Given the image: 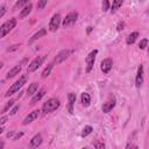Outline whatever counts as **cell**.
Listing matches in <instances>:
<instances>
[{
	"label": "cell",
	"instance_id": "6da1fadb",
	"mask_svg": "<svg viewBox=\"0 0 149 149\" xmlns=\"http://www.w3.org/2000/svg\"><path fill=\"white\" fill-rule=\"evenodd\" d=\"M27 80H28V74H22L20 78H19V80H16L8 90H7V92H6V97H9V95H12V94H14V93H16L26 83H27Z\"/></svg>",
	"mask_w": 149,
	"mask_h": 149
},
{
	"label": "cell",
	"instance_id": "7a4b0ae2",
	"mask_svg": "<svg viewBox=\"0 0 149 149\" xmlns=\"http://www.w3.org/2000/svg\"><path fill=\"white\" fill-rule=\"evenodd\" d=\"M59 105H61V102H59V100H58L57 98H50V99H48V100L43 104V106H42V112H43L44 114L51 113V112L56 111V109L59 107Z\"/></svg>",
	"mask_w": 149,
	"mask_h": 149
},
{
	"label": "cell",
	"instance_id": "3957f363",
	"mask_svg": "<svg viewBox=\"0 0 149 149\" xmlns=\"http://www.w3.org/2000/svg\"><path fill=\"white\" fill-rule=\"evenodd\" d=\"M15 26H16V19H14V17H12V19L7 20L6 22H3L0 26V38L5 37Z\"/></svg>",
	"mask_w": 149,
	"mask_h": 149
},
{
	"label": "cell",
	"instance_id": "277c9868",
	"mask_svg": "<svg viewBox=\"0 0 149 149\" xmlns=\"http://www.w3.org/2000/svg\"><path fill=\"white\" fill-rule=\"evenodd\" d=\"M45 58H47V56H44V55L37 56L36 58H34V59L29 63V65H28V68H27V72H34L35 70H37V69L43 64V62L45 61Z\"/></svg>",
	"mask_w": 149,
	"mask_h": 149
},
{
	"label": "cell",
	"instance_id": "5b68a950",
	"mask_svg": "<svg viewBox=\"0 0 149 149\" xmlns=\"http://www.w3.org/2000/svg\"><path fill=\"white\" fill-rule=\"evenodd\" d=\"M77 19H78V13L77 12H70L65 16V19H63L62 24H63L64 28H69V27H71V26H73L76 23Z\"/></svg>",
	"mask_w": 149,
	"mask_h": 149
},
{
	"label": "cell",
	"instance_id": "8992f818",
	"mask_svg": "<svg viewBox=\"0 0 149 149\" xmlns=\"http://www.w3.org/2000/svg\"><path fill=\"white\" fill-rule=\"evenodd\" d=\"M97 54H98V50L94 49L92 50L87 57H86V72H91L92 69H93V65H94V62H95V57H97Z\"/></svg>",
	"mask_w": 149,
	"mask_h": 149
},
{
	"label": "cell",
	"instance_id": "52a82bcc",
	"mask_svg": "<svg viewBox=\"0 0 149 149\" xmlns=\"http://www.w3.org/2000/svg\"><path fill=\"white\" fill-rule=\"evenodd\" d=\"M115 104H116V99H115V97H114V95H109L108 99L102 104V107H101L102 112H104V113H108V112H111V111L114 108Z\"/></svg>",
	"mask_w": 149,
	"mask_h": 149
},
{
	"label": "cell",
	"instance_id": "ba28073f",
	"mask_svg": "<svg viewBox=\"0 0 149 149\" xmlns=\"http://www.w3.org/2000/svg\"><path fill=\"white\" fill-rule=\"evenodd\" d=\"M61 21H62V16L59 14H54L52 17L50 19V22H49V29L50 31H56L61 24Z\"/></svg>",
	"mask_w": 149,
	"mask_h": 149
},
{
	"label": "cell",
	"instance_id": "9c48e42d",
	"mask_svg": "<svg viewBox=\"0 0 149 149\" xmlns=\"http://www.w3.org/2000/svg\"><path fill=\"white\" fill-rule=\"evenodd\" d=\"M70 50H68V49H63V50H61L57 55H56V57H55V59H54V64H59V63H62V62H64L69 56H70Z\"/></svg>",
	"mask_w": 149,
	"mask_h": 149
},
{
	"label": "cell",
	"instance_id": "30bf717a",
	"mask_svg": "<svg viewBox=\"0 0 149 149\" xmlns=\"http://www.w3.org/2000/svg\"><path fill=\"white\" fill-rule=\"evenodd\" d=\"M112 65H113L112 58H105L100 64V69H101V71L104 73H108L111 71V69H112Z\"/></svg>",
	"mask_w": 149,
	"mask_h": 149
},
{
	"label": "cell",
	"instance_id": "8fae6325",
	"mask_svg": "<svg viewBox=\"0 0 149 149\" xmlns=\"http://www.w3.org/2000/svg\"><path fill=\"white\" fill-rule=\"evenodd\" d=\"M38 115H40V111L38 109H34V111H31L24 119H23V125H28V123H30V122H33L34 120H36L37 118H38Z\"/></svg>",
	"mask_w": 149,
	"mask_h": 149
},
{
	"label": "cell",
	"instance_id": "7c38bea8",
	"mask_svg": "<svg viewBox=\"0 0 149 149\" xmlns=\"http://www.w3.org/2000/svg\"><path fill=\"white\" fill-rule=\"evenodd\" d=\"M143 83V65L140 64L137 68V72H136V77H135V85L136 87H140Z\"/></svg>",
	"mask_w": 149,
	"mask_h": 149
},
{
	"label": "cell",
	"instance_id": "4fadbf2b",
	"mask_svg": "<svg viewBox=\"0 0 149 149\" xmlns=\"http://www.w3.org/2000/svg\"><path fill=\"white\" fill-rule=\"evenodd\" d=\"M68 100H69V104H68V111L70 114L73 113V105H74V101H76V94L70 92L68 94Z\"/></svg>",
	"mask_w": 149,
	"mask_h": 149
},
{
	"label": "cell",
	"instance_id": "5bb4252c",
	"mask_svg": "<svg viewBox=\"0 0 149 149\" xmlns=\"http://www.w3.org/2000/svg\"><path fill=\"white\" fill-rule=\"evenodd\" d=\"M42 141H43V139H42L41 134H36V135H34V136L31 137V140H30V147H33V148H37V147L41 146Z\"/></svg>",
	"mask_w": 149,
	"mask_h": 149
},
{
	"label": "cell",
	"instance_id": "9a60e30c",
	"mask_svg": "<svg viewBox=\"0 0 149 149\" xmlns=\"http://www.w3.org/2000/svg\"><path fill=\"white\" fill-rule=\"evenodd\" d=\"M45 34H47V29H45V28H41V29H40V30H38L37 33H35V34H34V35H33V36L30 37V40L28 41V43H29V44H31V43H33L34 41H36V40H38L40 37H42V36H44Z\"/></svg>",
	"mask_w": 149,
	"mask_h": 149
},
{
	"label": "cell",
	"instance_id": "2e32d148",
	"mask_svg": "<svg viewBox=\"0 0 149 149\" xmlns=\"http://www.w3.org/2000/svg\"><path fill=\"white\" fill-rule=\"evenodd\" d=\"M21 69H22V66H21L20 64H19V65H15L13 69H10V70L7 72V74H6V78H7V79H9V78H13V77H15L16 74H19V73H20Z\"/></svg>",
	"mask_w": 149,
	"mask_h": 149
},
{
	"label": "cell",
	"instance_id": "e0dca14e",
	"mask_svg": "<svg viewBox=\"0 0 149 149\" xmlns=\"http://www.w3.org/2000/svg\"><path fill=\"white\" fill-rule=\"evenodd\" d=\"M44 94H45V90L44 88H41L38 92H36L34 95H33V98H31V100H30V102L34 105V104H36L37 101H40L43 97H44Z\"/></svg>",
	"mask_w": 149,
	"mask_h": 149
},
{
	"label": "cell",
	"instance_id": "ac0fdd59",
	"mask_svg": "<svg viewBox=\"0 0 149 149\" xmlns=\"http://www.w3.org/2000/svg\"><path fill=\"white\" fill-rule=\"evenodd\" d=\"M31 8H33V6H31L30 2L27 3L26 6H23V9L20 12V19H24L26 16H28L30 14V12H31Z\"/></svg>",
	"mask_w": 149,
	"mask_h": 149
},
{
	"label": "cell",
	"instance_id": "d6986e66",
	"mask_svg": "<svg viewBox=\"0 0 149 149\" xmlns=\"http://www.w3.org/2000/svg\"><path fill=\"white\" fill-rule=\"evenodd\" d=\"M80 99H81V104H83L84 107H88V106H90V104H91V97H90L88 93L83 92Z\"/></svg>",
	"mask_w": 149,
	"mask_h": 149
},
{
	"label": "cell",
	"instance_id": "ffe728a7",
	"mask_svg": "<svg viewBox=\"0 0 149 149\" xmlns=\"http://www.w3.org/2000/svg\"><path fill=\"white\" fill-rule=\"evenodd\" d=\"M123 3V0H113V3L111 6V13H115Z\"/></svg>",
	"mask_w": 149,
	"mask_h": 149
},
{
	"label": "cell",
	"instance_id": "44dd1931",
	"mask_svg": "<svg viewBox=\"0 0 149 149\" xmlns=\"http://www.w3.org/2000/svg\"><path fill=\"white\" fill-rule=\"evenodd\" d=\"M37 88H38V84L37 83H31L27 90V94L28 95H34L36 92H37Z\"/></svg>",
	"mask_w": 149,
	"mask_h": 149
},
{
	"label": "cell",
	"instance_id": "7402d4cb",
	"mask_svg": "<svg viewBox=\"0 0 149 149\" xmlns=\"http://www.w3.org/2000/svg\"><path fill=\"white\" fill-rule=\"evenodd\" d=\"M137 37H139V33H137V31H133V33H130V34L128 35L127 40H126L127 44H133V43L136 41Z\"/></svg>",
	"mask_w": 149,
	"mask_h": 149
},
{
	"label": "cell",
	"instance_id": "603a6c76",
	"mask_svg": "<svg viewBox=\"0 0 149 149\" xmlns=\"http://www.w3.org/2000/svg\"><path fill=\"white\" fill-rule=\"evenodd\" d=\"M52 68H54V62L52 63H49L48 65H47V68L43 70V72H42V78L44 79V78H47L49 74H50V72H51V70H52Z\"/></svg>",
	"mask_w": 149,
	"mask_h": 149
},
{
	"label": "cell",
	"instance_id": "cb8c5ba5",
	"mask_svg": "<svg viewBox=\"0 0 149 149\" xmlns=\"http://www.w3.org/2000/svg\"><path fill=\"white\" fill-rule=\"evenodd\" d=\"M29 1H30V0H17V1H16V3L14 5L13 9H17V8H21V7L26 6L27 3H29Z\"/></svg>",
	"mask_w": 149,
	"mask_h": 149
},
{
	"label": "cell",
	"instance_id": "d4e9b609",
	"mask_svg": "<svg viewBox=\"0 0 149 149\" xmlns=\"http://www.w3.org/2000/svg\"><path fill=\"white\" fill-rule=\"evenodd\" d=\"M92 130H93V128H92L91 126H85V127L83 128V132H81V134H80V135H81L83 137H86L88 134H91V133H92Z\"/></svg>",
	"mask_w": 149,
	"mask_h": 149
},
{
	"label": "cell",
	"instance_id": "484cf974",
	"mask_svg": "<svg viewBox=\"0 0 149 149\" xmlns=\"http://www.w3.org/2000/svg\"><path fill=\"white\" fill-rule=\"evenodd\" d=\"M101 9H102V12H107L109 9V1L108 0H102Z\"/></svg>",
	"mask_w": 149,
	"mask_h": 149
},
{
	"label": "cell",
	"instance_id": "4316f807",
	"mask_svg": "<svg viewBox=\"0 0 149 149\" xmlns=\"http://www.w3.org/2000/svg\"><path fill=\"white\" fill-rule=\"evenodd\" d=\"M14 102H15V101H14V99L9 100V102H7V104H6V106L2 108V113H6V112H7V111H8V109L14 105Z\"/></svg>",
	"mask_w": 149,
	"mask_h": 149
},
{
	"label": "cell",
	"instance_id": "83f0119b",
	"mask_svg": "<svg viewBox=\"0 0 149 149\" xmlns=\"http://www.w3.org/2000/svg\"><path fill=\"white\" fill-rule=\"evenodd\" d=\"M47 2H48V0H38L37 1V5H36L37 9H43L44 6L47 5Z\"/></svg>",
	"mask_w": 149,
	"mask_h": 149
},
{
	"label": "cell",
	"instance_id": "f1b7e54d",
	"mask_svg": "<svg viewBox=\"0 0 149 149\" xmlns=\"http://www.w3.org/2000/svg\"><path fill=\"white\" fill-rule=\"evenodd\" d=\"M147 44H148V40H147V38H143V40L140 41V43H139V48H140V49H146Z\"/></svg>",
	"mask_w": 149,
	"mask_h": 149
},
{
	"label": "cell",
	"instance_id": "f546056e",
	"mask_svg": "<svg viewBox=\"0 0 149 149\" xmlns=\"http://www.w3.org/2000/svg\"><path fill=\"white\" fill-rule=\"evenodd\" d=\"M6 10H7V7H6V5H1V6H0V19H1V17L5 15Z\"/></svg>",
	"mask_w": 149,
	"mask_h": 149
},
{
	"label": "cell",
	"instance_id": "4dcf8cb0",
	"mask_svg": "<svg viewBox=\"0 0 149 149\" xmlns=\"http://www.w3.org/2000/svg\"><path fill=\"white\" fill-rule=\"evenodd\" d=\"M94 147L98 148V149H102V148H105V144H104L102 142H100V141H97V142L94 143Z\"/></svg>",
	"mask_w": 149,
	"mask_h": 149
},
{
	"label": "cell",
	"instance_id": "1f68e13d",
	"mask_svg": "<svg viewBox=\"0 0 149 149\" xmlns=\"http://www.w3.org/2000/svg\"><path fill=\"white\" fill-rule=\"evenodd\" d=\"M19 47H20V44H14V45H12V47L7 48V51H14V50L19 49Z\"/></svg>",
	"mask_w": 149,
	"mask_h": 149
},
{
	"label": "cell",
	"instance_id": "d6a6232c",
	"mask_svg": "<svg viewBox=\"0 0 149 149\" xmlns=\"http://www.w3.org/2000/svg\"><path fill=\"white\" fill-rule=\"evenodd\" d=\"M19 108H20V106H19V105H16L14 108H12V111L9 112V113H10V115H14V114H15V113L19 111Z\"/></svg>",
	"mask_w": 149,
	"mask_h": 149
},
{
	"label": "cell",
	"instance_id": "836d02e7",
	"mask_svg": "<svg viewBox=\"0 0 149 149\" xmlns=\"http://www.w3.org/2000/svg\"><path fill=\"white\" fill-rule=\"evenodd\" d=\"M8 120V118L6 116V115H3V116H1L0 118V125H3V123H6V121Z\"/></svg>",
	"mask_w": 149,
	"mask_h": 149
},
{
	"label": "cell",
	"instance_id": "e575fe53",
	"mask_svg": "<svg viewBox=\"0 0 149 149\" xmlns=\"http://www.w3.org/2000/svg\"><path fill=\"white\" fill-rule=\"evenodd\" d=\"M123 27H125V22H119V24H118V30L120 31V30H122L123 29Z\"/></svg>",
	"mask_w": 149,
	"mask_h": 149
},
{
	"label": "cell",
	"instance_id": "d590c367",
	"mask_svg": "<svg viewBox=\"0 0 149 149\" xmlns=\"http://www.w3.org/2000/svg\"><path fill=\"white\" fill-rule=\"evenodd\" d=\"M126 148H127V149H128V148H135V149H137V146H134V144H127Z\"/></svg>",
	"mask_w": 149,
	"mask_h": 149
},
{
	"label": "cell",
	"instance_id": "8d00e7d4",
	"mask_svg": "<svg viewBox=\"0 0 149 149\" xmlns=\"http://www.w3.org/2000/svg\"><path fill=\"white\" fill-rule=\"evenodd\" d=\"M22 135H23V133H19V134H17V135L14 137V140H17V139H19L20 136H22Z\"/></svg>",
	"mask_w": 149,
	"mask_h": 149
},
{
	"label": "cell",
	"instance_id": "74e56055",
	"mask_svg": "<svg viewBox=\"0 0 149 149\" xmlns=\"http://www.w3.org/2000/svg\"><path fill=\"white\" fill-rule=\"evenodd\" d=\"M13 134H14L13 132H9V133L7 134V137H12V136H13Z\"/></svg>",
	"mask_w": 149,
	"mask_h": 149
},
{
	"label": "cell",
	"instance_id": "f35d334b",
	"mask_svg": "<svg viewBox=\"0 0 149 149\" xmlns=\"http://www.w3.org/2000/svg\"><path fill=\"white\" fill-rule=\"evenodd\" d=\"M3 147H5V143H3L2 141H0V149H1V148H3Z\"/></svg>",
	"mask_w": 149,
	"mask_h": 149
},
{
	"label": "cell",
	"instance_id": "ab89813d",
	"mask_svg": "<svg viewBox=\"0 0 149 149\" xmlns=\"http://www.w3.org/2000/svg\"><path fill=\"white\" fill-rule=\"evenodd\" d=\"M91 30H92V27H87V34H90Z\"/></svg>",
	"mask_w": 149,
	"mask_h": 149
},
{
	"label": "cell",
	"instance_id": "60d3db41",
	"mask_svg": "<svg viewBox=\"0 0 149 149\" xmlns=\"http://www.w3.org/2000/svg\"><path fill=\"white\" fill-rule=\"evenodd\" d=\"M2 132H3V128H2V127H0V134H1Z\"/></svg>",
	"mask_w": 149,
	"mask_h": 149
},
{
	"label": "cell",
	"instance_id": "b9f144b4",
	"mask_svg": "<svg viewBox=\"0 0 149 149\" xmlns=\"http://www.w3.org/2000/svg\"><path fill=\"white\" fill-rule=\"evenodd\" d=\"M1 68H2V63H0V69H1Z\"/></svg>",
	"mask_w": 149,
	"mask_h": 149
},
{
	"label": "cell",
	"instance_id": "7bdbcfd3",
	"mask_svg": "<svg viewBox=\"0 0 149 149\" xmlns=\"http://www.w3.org/2000/svg\"><path fill=\"white\" fill-rule=\"evenodd\" d=\"M140 1H143V0H140Z\"/></svg>",
	"mask_w": 149,
	"mask_h": 149
}]
</instances>
